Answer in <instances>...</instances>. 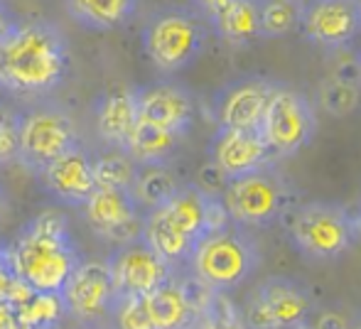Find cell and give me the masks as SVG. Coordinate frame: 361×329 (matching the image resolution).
Returning a JSON list of instances; mask_svg holds the SVG:
<instances>
[{
  "instance_id": "6da1fadb",
  "label": "cell",
  "mask_w": 361,
  "mask_h": 329,
  "mask_svg": "<svg viewBox=\"0 0 361 329\" xmlns=\"http://www.w3.org/2000/svg\"><path fill=\"white\" fill-rule=\"evenodd\" d=\"M69 42L57 25L25 20L0 37V89L13 96H44L69 74Z\"/></svg>"
},
{
  "instance_id": "7a4b0ae2",
  "label": "cell",
  "mask_w": 361,
  "mask_h": 329,
  "mask_svg": "<svg viewBox=\"0 0 361 329\" xmlns=\"http://www.w3.org/2000/svg\"><path fill=\"white\" fill-rule=\"evenodd\" d=\"M8 261L18 278L35 292L59 295L74 268L84 261L69 221L59 211H42L20 229L8 246Z\"/></svg>"
},
{
  "instance_id": "3957f363",
  "label": "cell",
  "mask_w": 361,
  "mask_h": 329,
  "mask_svg": "<svg viewBox=\"0 0 361 329\" xmlns=\"http://www.w3.org/2000/svg\"><path fill=\"white\" fill-rule=\"evenodd\" d=\"M261 251L243 226L228 224L219 231L204 234L192 248L187 266L192 275L200 278L214 292H231L241 287L256 273Z\"/></svg>"
},
{
  "instance_id": "277c9868",
  "label": "cell",
  "mask_w": 361,
  "mask_h": 329,
  "mask_svg": "<svg viewBox=\"0 0 361 329\" xmlns=\"http://www.w3.org/2000/svg\"><path fill=\"white\" fill-rule=\"evenodd\" d=\"M207 30L195 13L182 8H167L145 23L143 49L152 67L162 74H177L187 69L202 54Z\"/></svg>"
},
{
  "instance_id": "5b68a950",
  "label": "cell",
  "mask_w": 361,
  "mask_h": 329,
  "mask_svg": "<svg viewBox=\"0 0 361 329\" xmlns=\"http://www.w3.org/2000/svg\"><path fill=\"white\" fill-rule=\"evenodd\" d=\"M228 221L236 226H266L276 221L290 204L286 177L273 165H263L246 175L228 177L221 192Z\"/></svg>"
},
{
  "instance_id": "8992f818",
  "label": "cell",
  "mask_w": 361,
  "mask_h": 329,
  "mask_svg": "<svg viewBox=\"0 0 361 329\" xmlns=\"http://www.w3.org/2000/svg\"><path fill=\"white\" fill-rule=\"evenodd\" d=\"M361 226L357 216L344 206L329 201H312L295 211L290 221V239L295 248L307 258L329 261L357 244Z\"/></svg>"
},
{
  "instance_id": "52a82bcc",
  "label": "cell",
  "mask_w": 361,
  "mask_h": 329,
  "mask_svg": "<svg viewBox=\"0 0 361 329\" xmlns=\"http://www.w3.org/2000/svg\"><path fill=\"white\" fill-rule=\"evenodd\" d=\"M15 125H18L15 160L32 175H39L49 163L81 143L74 118L62 106H35L25 116H18Z\"/></svg>"
},
{
  "instance_id": "ba28073f",
  "label": "cell",
  "mask_w": 361,
  "mask_h": 329,
  "mask_svg": "<svg viewBox=\"0 0 361 329\" xmlns=\"http://www.w3.org/2000/svg\"><path fill=\"white\" fill-rule=\"evenodd\" d=\"M317 130V116L307 96L288 86H273L266 111L258 123L263 143L273 158H288L312 140Z\"/></svg>"
},
{
  "instance_id": "9c48e42d",
  "label": "cell",
  "mask_w": 361,
  "mask_h": 329,
  "mask_svg": "<svg viewBox=\"0 0 361 329\" xmlns=\"http://www.w3.org/2000/svg\"><path fill=\"white\" fill-rule=\"evenodd\" d=\"M312 310L307 287L293 278L273 275L253 287L241 310V320L246 329H300Z\"/></svg>"
},
{
  "instance_id": "30bf717a",
  "label": "cell",
  "mask_w": 361,
  "mask_h": 329,
  "mask_svg": "<svg viewBox=\"0 0 361 329\" xmlns=\"http://www.w3.org/2000/svg\"><path fill=\"white\" fill-rule=\"evenodd\" d=\"M81 209H84V219L94 229V234L116 246L133 244L143 234L145 211L138 206L130 190L96 187Z\"/></svg>"
},
{
  "instance_id": "8fae6325",
  "label": "cell",
  "mask_w": 361,
  "mask_h": 329,
  "mask_svg": "<svg viewBox=\"0 0 361 329\" xmlns=\"http://www.w3.org/2000/svg\"><path fill=\"white\" fill-rule=\"evenodd\" d=\"M118 297H143L175 278V266L160 258L143 239L118 246L106 261Z\"/></svg>"
},
{
  "instance_id": "7c38bea8",
  "label": "cell",
  "mask_w": 361,
  "mask_h": 329,
  "mask_svg": "<svg viewBox=\"0 0 361 329\" xmlns=\"http://www.w3.org/2000/svg\"><path fill=\"white\" fill-rule=\"evenodd\" d=\"M64 310L69 317L79 322H99L111 315L116 302L114 280L106 263L101 261H81L64 283L59 292Z\"/></svg>"
},
{
  "instance_id": "4fadbf2b",
  "label": "cell",
  "mask_w": 361,
  "mask_h": 329,
  "mask_svg": "<svg viewBox=\"0 0 361 329\" xmlns=\"http://www.w3.org/2000/svg\"><path fill=\"white\" fill-rule=\"evenodd\" d=\"M273 86L268 79L243 77L226 84L214 96V118L219 128L258 130Z\"/></svg>"
},
{
  "instance_id": "5bb4252c",
  "label": "cell",
  "mask_w": 361,
  "mask_h": 329,
  "mask_svg": "<svg viewBox=\"0 0 361 329\" xmlns=\"http://www.w3.org/2000/svg\"><path fill=\"white\" fill-rule=\"evenodd\" d=\"M300 27L305 37L322 47H342L361 27L357 0H310L302 5Z\"/></svg>"
},
{
  "instance_id": "9a60e30c",
  "label": "cell",
  "mask_w": 361,
  "mask_h": 329,
  "mask_svg": "<svg viewBox=\"0 0 361 329\" xmlns=\"http://www.w3.org/2000/svg\"><path fill=\"white\" fill-rule=\"evenodd\" d=\"M138 118L185 138L195 120V96L180 84L160 82L135 89Z\"/></svg>"
},
{
  "instance_id": "2e32d148",
  "label": "cell",
  "mask_w": 361,
  "mask_h": 329,
  "mask_svg": "<svg viewBox=\"0 0 361 329\" xmlns=\"http://www.w3.org/2000/svg\"><path fill=\"white\" fill-rule=\"evenodd\" d=\"M37 177L54 199L69 206H84V201L96 190L94 158L86 153L81 143L49 163Z\"/></svg>"
},
{
  "instance_id": "e0dca14e",
  "label": "cell",
  "mask_w": 361,
  "mask_h": 329,
  "mask_svg": "<svg viewBox=\"0 0 361 329\" xmlns=\"http://www.w3.org/2000/svg\"><path fill=\"white\" fill-rule=\"evenodd\" d=\"M209 160L226 177L246 175L263 165H271V150L263 143L258 130L219 128L209 143Z\"/></svg>"
},
{
  "instance_id": "ac0fdd59",
  "label": "cell",
  "mask_w": 361,
  "mask_h": 329,
  "mask_svg": "<svg viewBox=\"0 0 361 329\" xmlns=\"http://www.w3.org/2000/svg\"><path fill=\"white\" fill-rule=\"evenodd\" d=\"M138 123V101L135 89H114L96 104V133L106 145L123 150L130 130Z\"/></svg>"
},
{
  "instance_id": "d6986e66",
  "label": "cell",
  "mask_w": 361,
  "mask_h": 329,
  "mask_svg": "<svg viewBox=\"0 0 361 329\" xmlns=\"http://www.w3.org/2000/svg\"><path fill=\"white\" fill-rule=\"evenodd\" d=\"M143 302L152 329H192L197 322V315L192 312L177 275L143 295Z\"/></svg>"
},
{
  "instance_id": "ffe728a7",
  "label": "cell",
  "mask_w": 361,
  "mask_h": 329,
  "mask_svg": "<svg viewBox=\"0 0 361 329\" xmlns=\"http://www.w3.org/2000/svg\"><path fill=\"white\" fill-rule=\"evenodd\" d=\"M207 206H209V194H204L197 185H180L175 194L157 209L177 231L197 244L207 234Z\"/></svg>"
},
{
  "instance_id": "44dd1931",
  "label": "cell",
  "mask_w": 361,
  "mask_h": 329,
  "mask_svg": "<svg viewBox=\"0 0 361 329\" xmlns=\"http://www.w3.org/2000/svg\"><path fill=\"white\" fill-rule=\"evenodd\" d=\"M182 135L170 133L160 125L145 123L138 118L135 128L130 130L128 140L123 145V153L128 155L138 167L145 165H167V160L177 153Z\"/></svg>"
},
{
  "instance_id": "7402d4cb",
  "label": "cell",
  "mask_w": 361,
  "mask_h": 329,
  "mask_svg": "<svg viewBox=\"0 0 361 329\" xmlns=\"http://www.w3.org/2000/svg\"><path fill=\"white\" fill-rule=\"evenodd\" d=\"M216 35L231 44H248L261 37V0H228L209 15Z\"/></svg>"
},
{
  "instance_id": "603a6c76",
  "label": "cell",
  "mask_w": 361,
  "mask_h": 329,
  "mask_svg": "<svg viewBox=\"0 0 361 329\" xmlns=\"http://www.w3.org/2000/svg\"><path fill=\"white\" fill-rule=\"evenodd\" d=\"M64 8L81 27L109 32L133 18L138 0H64Z\"/></svg>"
},
{
  "instance_id": "cb8c5ba5",
  "label": "cell",
  "mask_w": 361,
  "mask_h": 329,
  "mask_svg": "<svg viewBox=\"0 0 361 329\" xmlns=\"http://www.w3.org/2000/svg\"><path fill=\"white\" fill-rule=\"evenodd\" d=\"M177 187H180V182L167 170V165H145L138 167V175H135L133 190L130 192H133L140 209L150 211L165 204L177 192Z\"/></svg>"
},
{
  "instance_id": "d4e9b609",
  "label": "cell",
  "mask_w": 361,
  "mask_h": 329,
  "mask_svg": "<svg viewBox=\"0 0 361 329\" xmlns=\"http://www.w3.org/2000/svg\"><path fill=\"white\" fill-rule=\"evenodd\" d=\"M18 325L27 329H57L59 322L67 317L64 302L54 292H30L27 300H23L18 307Z\"/></svg>"
},
{
  "instance_id": "484cf974",
  "label": "cell",
  "mask_w": 361,
  "mask_h": 329,
  "mask_svg": "<svg viewBox=\"0 0 361 329\" xmlns=\"http://www.w3.org/2000/svg\"><path fill=\"white\" fill-rule=\"evenodd\" d=\"M138 165L123 153V150H111L94 160V180L96 187H116V190H133Z\"/></svg>"
},
{
  "instance_id": "4316f807",
  "label": "cell",
  "mask_w": 361,
  "mask_h": 329,
  "mask_svg": "<svg viewBox=\"0 0 361 329\" xmlns=\"http://www.w3.org/2000/svg\"><path fill=\"white\" fill-rule=\"evenodd\" d=\"M302 3L298 0H261V37H283L300 25Z\"/></svg>"
},
{
  "instance_id": "83f0119b",
  "label": "cell",
  "mask_w": 361,
  "mask_h": 329,
  "mask_svg": "<svg viewBox=\"0 0 361 329\" xmlns=\"http://www.w3.org/2000/svg\"><path fill=\"white\" fill-rule=\"evenodd\" d=\"M319 101H322V108L329 116H349L359 106V86L339 82V79H327L319 86Z\"/></svg>"
},
{
  "instance_id": "f1b7e54d",
  "label": "cell",
  "mask_w": 361,
  "mask_h": 329,
  "mask_svg": "<svg viewBox=\"0 0 361 329\" xmlns=\"http://www.w3.org/2000/svg\"><path fill=\"white\" fill-rule=\"evenodd\" d=\"M192 329H246L241 320V312L233 307L231 300H226L224 292H216L209 310L202 317H197Z\"/></svg>"
},
{
  "instance_id": "f546056e",
  "label": "cell",
  "mask_w": 361,
  "mask_h": 329,
  "mask_svg": "<svg viewBox=\"0 0 361 329\" xmlns=\"http://www.w3.org/2000/svg\"><path fill=\"white\" fill-rule=\"evenodd\" d=\"M116 329H152L143 297H118L111 310Z\"/></svg>"
},
{
  "instance_id": "4dcf8cb0",
  "label": "cell",
  "mask_w": 361,
  "mask_h": 329,
  "mask_svg": "<svg viewBox=\"0 0 361 329\" xmlns=\"http://www.w3.org/2000/svg\"><path fill=\"white\" fill-rule=\"evenodd\" d=\"M30 292L32 287L20 280L8 261V251H5V256H0V302H10L13 307H18L23 300H27Z\"/></svg>"
},
{
  "instance_id": "1f68e13d",
  "label": "cell",
  "mask_w": 361,
  "mask_h": 329,
  "mask_svg": "<svg viewBox=\"0 0 361 329\" xmlns=\"http://www.w3.org/2000/svg\"><path fill=\"white\" fill-rule=\"evenodd\" d=\"M18 158V125L13 116L0 111V163H10Z\"/></svg>"
},
{
  "instance_id": "d6a6232c",
  "label": "cell",
  "mask_w": 361,
  "mask_h": 329,
  "mask_svg": "<svg viewBox=\"0 0 361 329\" xmlns=\"http://www.w3.org/2000/svg\"><path fill=\"white\" fill-rule=\"evenodd\" d=\"M226 182H228V177L224 175V170H219V167L212 163H207L204 167L200 170V175H197V182L195 185L200 187L204 194H209V197H221V192L226 190Z\"/></svg>"
},
{
  "instance_id": "836d02e7",
  "label": "cell",
  "mask_w": 361,
  "mask_h": 329,
  "mask_svg": "<svg viewBox=\"0 0 361 329\" xmlns=\"http://www.w3.org/2000/svg\"><path fill=\"white\" fill-rule=\"evenodd\" d=\"M302 329H349V325H347V320L334 310H322V312L312 310V315L307 317Z\"/></svg>"
},
{
  "instance_id": "e575fe53",
  "label": "cell",
  "mask_w": 361,
  "mask_h": 329,
  "mask_svg": "<svg viewBox=\"0 0 361 329\" xmlns=\"http://www.w3.org/2000/svg\"><path fill=\"white\" fill-rule=\"evenodd\" d=\"M18 327V312L10 302H0V329H15Z\"/></svg>"
},
{
  "instance_id": "d590c367",
  "label": "cell",
  "mask_w": 361,
  "mask_h": 329,
  "mask_svg": "<svg viewBox=\"0 0 361 329\" xmlns=\"http://www.w3.org/2000/svg\"><path fill=\"white\" fill-rule=\"evenodd\" d=\"M197 5H200L202 10H204L207 15H212V13H216L219 8H221V5H226L228 0H195Z\"/></svg>"
},
{
  "instance_id": "8d00e7d4",
  "label": "cell",
  "mask_w": 361,
  "mask_h": 329,
  "mask_svg": "<svg viewBox=\"0 0 361 329\" xmlns=\"http://www.w3.org/2000/svg\"><path fill=\"white\" fill-rule=\"evenodd\" d=\"M13 23H15V20L10 18L8 10H5V8H3V3H0V37H3V35L8 32L10 27H13Z\"/></svg>"
},
{
  "instance_id": "74e56055",
  "label": "cell",
  "mask_w": 361,
  "mask_h": 329,
  "mask_svg": "<svg viewBox=\"0 0 361 329\" xmlns=\"http://www.w3.org/2000/svg\"><path fill=\"white\" fill-rule=\"evenodd\" d=\"M5 251H8V244H3V239H0V256H5Z\"/></svg>"
},
{
  "instance_id": "f35d334b",
  "label": "cell",
  "mask_w": 361,
  "mask_h": 329,
  "mask_svg": "<svg viewBox=\"0 0 361 329\" xmlns=\"http://www.w3.org/2000/svg\"><path fill=\"white\" fill-rule=\"evenodd\" d=\"M0 209H3V192H0Z\"/></svg>"
},
{
  "instance_id": "ab89813d",
  "label": "cell",
  "mask_w": 361,
  "mask_h": 329,
  "mask_svg": "<svg viewBox=\"0 0 361 329\" xmlns=\"http://www.w3.org/2000/svg\"><path fill=\"white\" fill-rule=\"evenodd\" d=\"M357 3H359V13H361V0H357Z\"/></svg>"
},
{
  "instance_id": "60d3db41",
  "label": "cell",
  "mask_w": 361,
  "mask_h": 329,
  "mask_svg": "<svg viewBox=\"0 0 361 329\" xmlns=\"http://www.w3.org/2000/svg\"><path fill=\"white\" fill-rule=\"evenodd\" d=\"M15 329H27V327H20V325H18V327H15Z\"/></svg>"
},
{
  "instance_id": "b9f144b4",
  "label": "cell",
  "mask_w": 361,
  "mask_h": 329,
  "mask_svg": "<svg viewBox=\"0 0 361 329\" xmlns=\"http://www.w3.org/2000/svg\"><path fill=\"white\" fill-rule=\"evenodd\" d=\"M354 329H361V325H357V327H354Z\"/></svg>"
},
{
  "instance_id": "7bdbcfd3",
  "label": "cell",
  "mask_w": 361,
  "mask_h": 329,
  "mask_svg": "<svg viewBox=\"0 0 361 329\" xmlns=\"http://www.w3.org/2000/svg\"><path fill=\"white\" fill-rule=\"evenodd\" d=\"M298 3H302V0H298Z\"/></svg>"
},
{
  "instance_id": "ee69618b",
  "label": "cell",
  "mask_w": 361,
  "mask_h": 329,
  "mask_svg": "<svg viewBox=\"0 0 361 329\" xmlns=\"http://www.w3.org/2000/svg\"><path fill=\"white\" fill-rule=\"evenodd\" d=\"M300 329H302V327H300Z\"/></svg>"
}]
</instances>
